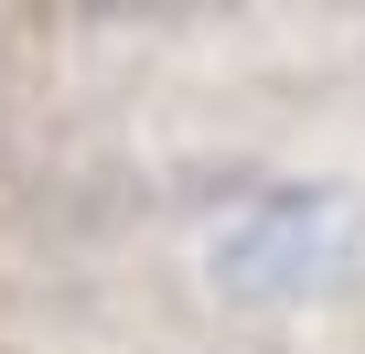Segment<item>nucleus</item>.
Segmentation results:
<instances>
[{
  "label": "nucleus",
  "instance_id": "f257e3e1",
  "mask_svg": "<svg viewBox=\"0 0 365 354\" xmlns=\"http://www.w3.org/2000/svg\"><path fill=\"white\" fill-rule=\"evenodd\" d=\"M354 236H365V215L344 194H269L215 236V279L237 301H301L354 258Z\"/></svg>",
  "mask_w": 365,
  "mask_h": 354
}]
</instances>
